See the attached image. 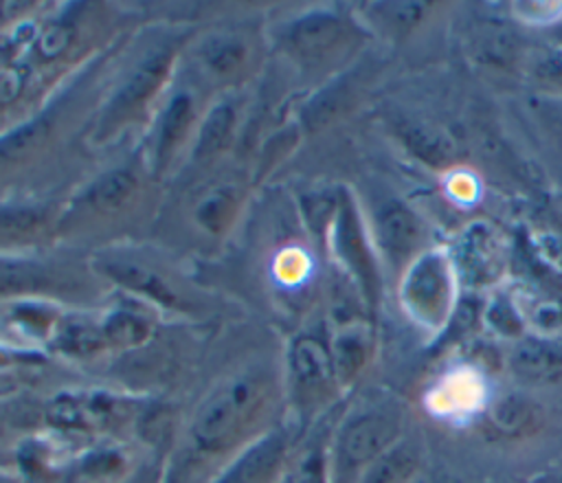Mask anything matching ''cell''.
<instances>
[{
	"label": "cell",
	"instance_id": "obj_34",
	"mask_svg": "<svg viewBox=\"0 0 562 483\" xmlns=\"http://www.w3.org/2000/svg\"><path fill=\"white\" fill-rule=\"evenodd\" d=\"M408 483H430V481H426V479H411Z\"/></svg>",
	"mask_w": 562,
	"mask_h": 483
},
{
	"label": "cell",
	"instance_id": "obj_11",
	"mask_svg": "<svg viewBox=\"0 0 562 483\" xmlns=\"http://www.w3.org/2000/svg\"><path fill=\"white\" fill-rule=\"evenodd\" d=\"M340 389L329 347L314 334L292 338L288 349V397L294 411L310 419Z\"/></svg>",
	"mask_w": 562,
	"mask_h": 483
},
{
	"label": "cell",
	"instance_id": "obj_20",
	"mask_svg": "<svg viewBox=\"0 0 562 483\" xmlns=\"http://www.w3.org/2000/svg\"><path fill=\"white\" fill-rule=\"evenodd\" d=\"M512 371L527 382L551 384L562 380V347L547 338H520L509 356Z\"/></svg>",
	"mask_w": 562,
	"mask_h": 483
},
{
	"label": "cell",
	"instance_id": "obj_15",
	"mask_svg": "<svg viewBox=\"0 0 562 483\" xmlns=\"http://www.w3.org/2000/svg\"><path fill=\"white\" fill-rule=\"evenodd\" d=\"M246 182L237 176L200 182L189 200V222L206 239L222 242L235 228L246 204Z\"/></svg>",
	"mask_w": 562,
	"mask_h": 483
},
{
	"label": "cell",
	"instance_id": "obj_35",
	"mask_svg": "<svg viewBox=\"0 0 562 483\" xmlns=\"http://www.w3.org/2000/svg\"><path fill=\"white\" fill-rule=\"evenodd\" d=\"M560 37H562V29H560Z\"/></svg>",
	"mask_w": 562,
	"mask_h": 483
},
{
	"label": "cell",
	"instance_id": "obj_28",
	"mask_svg": "<svg viewBox=\"0 0 562 483\" xmlns=\"http://www.w3.org/2000/svg\"><path fill=\"white\" fill-rule=\"evenodd\" d=\"M487 318H490V325H494V329H498L505 336H518L522 332V323H520L518 312L514 310L512 301H507L503 296H498L490 305Z\"/></svg>",
	"mask_w": 562,
	"mask_h": 483
},
{
	"label": "cell",
	"instance_id": "obj_2",
	"mask_svg": "<svg viewBox=\"0 0 562 483\" xmlns=\"http://www.w3.org/2000/svg\"><path fill=\"white\" fill-rule=\"evenodd\" d=\"M191 35V29H154L119 40L88 125V145L108 147L127 132L147 127L176 81Z\"/></svg>",
	"mask_w": 562,
	"mask_h": 483
},
{
	"label": "cell",
	"instance_id": "obj_33",
	"mask_svg": "<svg viewBox=\"0 0 562 483\" xmlns=\"http://www.w3.org/2000/svg\"><path fill=\"white\" fill-rule=\"evenodd\" d=\"M11 356H13V353H7V351H2V349H0V364H7V362H13V360H15V358H11Z\"/></svg>",
	"mask_w": 562,
	"mask_h": 483
},
{
	"label": "cell",
	"instance_id": "obj_17",
	"mask_svg": "<svg viewBox=\"0 0 562 483\" xmlns=\"http://www.w3.org/2000/svg\"><path fill=\"white\" fill-rule=\"evenodd\" d=\"M288 433L270 428L224 463L206 483H277L288 465Z\"/></svg>",
	"mask_w": 562,
	"mask_h": 483
},
{
	"label": "cell",
	"instance_id": "obj_5",
	"mask_svg": "<svg viewBox=\"0 0 562 483\" xmlns=\"http://www.w3.org/2000/svg\"><path fill=\"white\" fill-rule=\"evenodd\" d=\"M270 40L250 22H220L198 35L182 50L187 79L206 97L233 94L257 77Z\"/></svg>",
	"mask_w": 562,
	"mask_h": 483
},
{
	"label": "cell",
	"instance_id": "obj_30",
	"mask_svg": "<svg viewBox=\"0 0 562 483\" xmlns=\"http://www.w3.org/2000/svg\"><path fill=\"white\" fill-rule=\"evenodd\" d=\"M536 75L549 83L562 86V50L544 55L536 66Z\"/></svg>",
	"mask_w": 562,
	"mask_h": 483
},
{
	"label": "cell",
	"instance_id": "obj_26",
	"mask_svg": "<svg viewBox=\"0 0 562 483\" xmlns=\"http://www.w3.org/2000/svg\"><path fill=\"white\" fill-rule=\"evenodd\" d=\"M492 244H490V235L487 231H481L479 226L472 228L463 242H461V266L470 277H481L485 274V268L490 261L494 263V252H492Z\"/></svg>",
	"mask_w": 562,
	"mask_h": 483
},
{
	"label": "cell",
	"instance_id": "obj_32",
	"mask_svg": "<svg viewBox=\"0 0 562 483\" xmlns=\"http://www.w3.org/2000/svg\"><path fill=\"white\" fill-rule=\"evenodd\" d=\"M531 483H562V474H542L536 476Z\"/></svg>",
	"mask_w": 562,
	"mask_h": 483
},
{
	"label": "cell",
	"instance_id": "obj_14",
	"mask_svg": "<svg viewBox=\"0 0 562 483\" xmlns=\"http://www.w3.org/2000/svg\"><path fill=\"white\" fill-rule=\"evenodd\" d=\"M61 204L0 200V257H26L57 242Z\"/></svg>",
	"mask_w": 562,
	"mask_h": 483
},
{
	"label": "cell",
	"instance_id": "obj_21",
	"mask_svg": "<svg viewBox=\"0 0 562 483\" xmlns=\"http://www.w3.org/2000/svg\"><path fill=\"white\" fill-rule=\"evenodd\" d=\"M329 353L340 389L349 386L369 360V334L358 325H345L334 334Z\"/></svg>",
	"mask_w": 562,
	"mask_h": 483
},
{
	"label": "cell",
	"instance_id": "obj_12",
	"mask_svg": "<svg viewBox=\"0 0 562 483\" xmlns=\"http://www.w3.org/2000/svg\"><path fill=\"white\" fill-rule=\"evenodd\" d=\"M400 299L419 325L441 327L454 307V274L448 257L428 250L406 266Z\"/></svg>",
	"mask_w": 562,
	"mask_h": 483
},
{
	"label": "cell",
	"instance_id": "obj_7",
	"mask_svg": "<svg viewBox=\"0 0 562 483\" xmlns=\"http://www.w3.org/2000/svg\"><path fill=\"white\" fill-rule=\"evenodd\" d=\"M209 97L187 77L176 75L173 86L156 108L145 127L143 145L136 149L149 173L162 182L184 162Z\"/></svg>",
	"mask_w": 562,
	"mask_h": 483
},
{
	"label": "cell",
	"instance_id": "obj_3",
	"mask_svg": "<svg viewBox=\"0 0 562 483\" xmlns=\"http://www.w3.org/2000/svg\"><path fill=\"white\" fill-rule=\"evenodd\" d=\"M119 40L66 79L35 112L0 132V193L50 162L79 127L88 132Z\"/></svg>",
	"mask_w": 562,
	"mask_h": 483
},
{
	"label": "cell",
	"instance_id": "obj_27",
	"mask_svg": "<svg viewBox=\"0 0 562 483\" xmlns=\"http://www.w3.org/2000/svg\"><path fill=\"white\" fill-rule=\"evenodd\" d=\"M424 9H426L424 2H382L375 7L382 20H386L391 26H397V29L415 24L424 13Z\"/></svg>",
	"mask_w": 562,
	"mask_h": 483
},
{
	"label": "cell",
	"instance_id": "obj_8",
	"mask_svg": "<svg viewBox=\"0 0 562 483\" xmlns=\"http://www.w3.org/2000/svg\"><path fill=\"white\" fill-rule=\"evenodd\" d=\"M88 263L103 283L116 285L145 303L182 314H191L195 307L191 285L173 268L136 250H123L119 246L99 248Z\"/></svg>",
	"mask_w": 562,
	"mask_h": 483
},
{
	"label": "cell",
	"instance_id": "obj_10",
	"mask_svg": "<svg viewBox=\"0 0 562 483\" xmlns=\"http://www.w3.org/2000/svg\"><path fill=\"white\" fill-rule=\"evenodd\" d=\"M402 437V415L373 406L351 413L336 430L327 459V483H358L362 472Z\"/></svg>",
	"mask_w": 562,
	"mask_h": 483
},
{
	"label": "cell",
	"instance_id": "obj_18",
	"mask_svg": "<svg viewBox=\"0 0 562 483\" xmlns=\"http://www.w3.org/2000/svg\"><path fill=\"white\" fill-rule=\"evenodd\" d=\"M373 237L384 259L393 268H402L408 266L422 242V224L404 202L384 198L373 209Z\"/></svg>",
	"mask_w": 562,
	"mask_h": 483
},
{
	"label": "cell",
	"instance_id": "obj_29",
	"mask_svg": "<svg viewBox=\"0 0 562 483\" xmlns=\"http://www.w3.org/2000/svg\"><path fill=\"white\" fill-rule=\"evenodd\" d=\"M292 483H327V459L321 454H310V459H305L292 476Z\"/></svg>",
	"mask_w": 562,
	"mask_h": 483
},
{
	"label": "cell",
	"instance_id": "obj_31",
	"mask_svg": "<svg viewBox=\"0 0 562 483\" xmlns=\"http://www.w3.org/2000/svg\"><path fill=\"white\" fill-rule=\"evenodd\" d=\"M538 250L562 274V239L553 235H544L538 239Z\"/></svg>",
	"mask_w": 562,
	"mask_h": 483
},
{
	"label": "cell",
	"instance_id": "obj_4",
	"mask_svg": "<svg viewBox=\"0 0 562 483\" xmlns=\"http://www.w3.org/2000/svg\"><path fill=\"white\" fill-rule=\"evenodd\" d=\"M158 184L138 151L132 160L97 173L61 204L57 242L114 246L156 213Z\"/></svg>",
	"mask_w": 562,
	"mask_h": 483
},
{
	"label": "cell",
	"instance_id": "obj_6",
	"mask_svg": "<svg viewBox=\"0 0 562 483\" xmlns=\"http://www.w3.org/2000/svg\"><path fill=\"white\" fill-rule=\"evenodd\" d=\"M270 48L301 75H327L349 59L362 42L360 26L334 9H312L274 26Z\"/></svg>",
	"mask_w": 562,
	"mask_h": 483
},
{
	"label": "cell",
	"instance_id": "obj_16",
	"mask_svg": "<svg viewBox=\"0 0 562 483\" xmlns=\"http://www.w3.org/2000/svg\"><path fill=\"white\" fill-rule=\"evenodd\" d=\"M239 132V103L233 94L213 97L198 123L184 165L198 173L211 171L233 149Z\"/></svg>",
	"mask_w": 562,
	"mask_h": 483
},
{
	"label": "cell",
	"instance_id": "obj_23",
	"mask_svg": "<svg viewBox=\"0 0 562 483\" xmlns=\"http://www.w3.org/2000/svg\"><path fill=\"white\" fill-rule=\"evenodd\" d=\"M419 468V448L411 439H397L360 476L358 483H408Z\"/></svg>",
	"mask_w": 562,
	"mask_h": 483
},
{
	"label": "cell",
	"instance_id": "obj_22",
	"mask_svg": "<svg viewBox=\"0 0 562 483\" xmlns=\"http://www.w3.org/2000/svg\"><path fill=\"white\" fill-rule=\"evenodd\" d=\"M99 325H101V334L105 338L108 349H119V351L138 349L154 334L151 318L132 307L110 310L105 316H101Z\"/></svg>",
	"mask_w": 562,
	"mask_h": 483
},
{
	"label": "cell",
	"instance_id": "obj_19",
	"mask_svg": "<svg viewBox=\"0 0 562 483\" xmlns=\"http://www.w3.org/2000/svg\"><path fill=\"white\" fill-rule=\"evenodd\" d=\"M391 130L397 141L424 165L448 167L457 160L459 151L454 141L437 125L415 116H391Z\"/></svg>",
	"mask_w": 562,
	"mask_h": 483
},
{
	"label": "cell",
	"instance_id": "obj_25",
	"mask_svg": "<svg viewBox=\"0 0 562 483\" xmlns=\"http://www.w3.org/2000/svg\"><path fill=\"white\" fill-rule=\"evenodd\" d=\"M55 345L61 353L70 358H92L108 349L105 338L101 334V325L94 321L77 318V321H61L55 332Z\"/></svg>",
	"mask_w": 562,
	"mask_h": 483
},
{
	"label": "cell",
	"instance_id": "obj_24",
	"mask_svg": "<svg viewBox=\"0 0 562 483\" xmlns=\"http://www.w3.org/2000/svg\"><path fill=\"white\" fill-rule=\"evenodd\" d=\"M490 428L503 437L529 435L538 428V406L522 395H503L487 411Z\"/></svg>",
	"mask_w": 562,
	"mask_h": 483
},
{
	"label": "cell",
	"instance_id": "obj_9",
	"mask_svg": "<svg viewBox=\"0 0 562 483\" xmlns=\"http://www.w3.org/2000/svg\"><path fill=\"white\" fill-rule=\"evenodd\" d=\"M103 281L88 266L57 259L0 257V301H37L48 303L88 299Z\"/></svg>",
	"mask_w": 562,
	"mask_h": 483
},
{
	"label": "cell",
	"instance_id": "obj_1",
	"mask_svg": "<svg viewBox=\"0 0 562 483\" xmlns=\"http://www.w3.org/2000/svg\"><path fill=\"white\" fill-rule=\"evenodd\" d=\"M279 386L263 369L217 380L191 411L167 483H206L239 450L272 426Z\"/></svg>",
	"mask_w": 562,
	"mask_h": 483
},
{
	"label": "cell",
	"instance_id": "obj_13",
	"mask_svg": "<svg viewBox=\"0 0 562 483\" xmlns=\"http://www.w3.org/2000/svg\"><path fill=\"white\" fill-rule=\"evenodd\" d=\"M327 237L336 259L358 285L362 299L369 305H375L380 296V270L375 263V255L369 246L356 200L345 189H340L336 217L331 222Z\"/></svg>",
	"mask_w": 562,
	"mask_h": 483
}]
</instances>
